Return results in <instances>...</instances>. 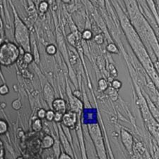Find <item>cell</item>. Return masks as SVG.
<instances>
[{
    "label": "cell",
    "instance_id": "obj_2",
    "mask_svg": "<svg viewBox=\"0 0 159 159\" xmlns=\"http://www.w3.org/2000/svg\"><path fill=\"white\" fill-rule=\"evenodd\" d=\"M15 38L16 41L24 48L26 52L30 53V40L29 34L27 27L21 21V20L16 16L15 18Z\"/></svg>",
    "mask_w": 159,
    "mask_h": 159
},
{
    "label": "cell",
    "instance_id": "obj_6",
    "mask_svg": "<svg viewBox=\"0 0 159 159\" xmlns=\"http://www.w3.org/2000/svg\"><path fill=\"white\" fill-rule=\"evenodd\" d=\"M54 141L52 137L49 135H47L43 138V141H42L41 147L43 149H48L54 145Z\"/></svg>",
    "mask_w": 159,
    "mask_h": 159
},
{
    "label": "cell",
    "instance_id": "obj_13",
    "mask_svg": "<svg viewBox=\"0 0 159 159\" xmlns=\"http://www.w3.org/2000/svg\"><path fill=\"white\" fill-rule=\"evenodd\" d=\"M12 108H13L14 110H18L21 108L22 104H21V101H20V99H15L14 101H13V102H12Z\"/></svg>",
    "mask_w": 159,
    "mask_h": 159
},
{
    "label": "cell",
    "instance_id": "obj_11",
    "mask_svg": "<svg viewBox=\"0 0 159 159\" xmlns=\"http://www.w3.org/2000/svg\"><path fill=\"white\" fill-rule=\"evenodd\" d=\"M23 60L26 63H31L33 60V56L29 52H26L23 56Z\"/></svg>",
    "mask_w": 159,
    "mask_h": 159
},
{
    "label": "cell",
    "instance_id": "obj_12",
    "mask_svg": "<svg viewBox=\"0 0 159 159\" xmlns=\"http://www.w3.org/2000/svg\"><path fill=\"white\" fill-rule=\"evenodd\" d=\"M54 115H55V112L52 110H48L46 112V119L48 121H54Z\"/></svg>",
    "mask_w": 159,
    "mask_h": 159
},
{
    "label": "cell",
    "instance_id": "obj_16",
    "mask_svg": "<svg viewBox=\"0 0 159 159\" xmlns=\"http://www.w3.org/2000/svg\"><path fill=\"white\" fill-rule=\"evenodd\" d=\"M46 112L47 111H46L44 109H40L37 112V116L39 119H45L46 117Z\"/></svg>",
    "mask_w": 159,
    "mask_h": 159
},
{
    "label": "cell",
    "instance_id": "obj_9",
    "mask_svg": "<svg viewBox=\"0 0 159 159\" xmlns=\"http://www.w3.org/2000/svg\"><path fill=\"white\" fill-rule=\"evenodd\" d=\"M46 53L50 56H53L56 53V51H57V49H56V47L54 46V45H48L46 47Z\"/></svg>",
    "mask_w": 159,
    "mask_h": 159
},
{
    "label": "cell",
    "instance_id": "obj_15",
    "mask_svg": "<svg viewBox=\"0 0 159 159\" xmlns=\"http://www.w3.org/2000/svg\"><path fill=\"white\" fill-rule=\"evenodd\" d=\"M9 93V87L7 85H2L0 88V94L1 95H6L8 93Z\"/></svg>",
    "mask_w": 159,
    "mask_h": 159
},
{
    "label": "cell",
    "instance_id": "obj_8",
    "mask_svg": "<svg viewBox=\"0 0 159 159\" xmlns=\"http://www.w3.org/2000/svg\"><path fill=\"white\" fill-rule=\"evenodd\" d=\"M8 131V124L4 120L1 119L0 121V134L1 135L4 134Z\"/></svg>",
    "mask_w": 159,
    "mask_h": 159
},
{
    "label": "cell",
    "instance_id": "obj_20",
    "mask_svg": "<svg viewBox=\"0 0 159 159\" xmlns=\"http://www.w3.org/2000/svg\"><path fill=\"white\" fill-rule=\"evenodd\" d=\"M62 117H63V114H62L55 112V115H54V121H55V122H60V121H62Z\"/></svg>",
    "mask_w": 159,
    "mask_h": 159
},
{
    "label": "cell",
    "instance_id": "obj_19",
    "mask_svg": "<svg viewBox=\"0 0 159 159\" xmlns=\"http://www.w3.org/2000/svg\"><path fill=\"white\" fill-rule=\"evenodd\" d=\"M112 85H113L114 88L116 89V90H118V89H120L122 87V82L120 81L115 80L113 81V82H112Z\"/></svg>",
    "mask_w": 159,
    "mask_h": 159
},
{
    "label": "cell",
    "instance_id": "obj_3",
    "mask_svg": "<svg viewBox=\"0 0 159 159\" xmlns=\"http://www.w3.org/2000/svg\"><path fill=\"white\" fill-rule=\"evenodd\" d=\"M76 122H77V116L75 112H69L63 114L62 124L65 127L73 129L75 127Z\"/></svg>",
    "mask_w": 159,
    "mask_h": 159
},
{
    "label": "cell",
    "instance_id": "obj_10",
    "mask_svg": "<svg viewBox=\"0 0 159 159\" xmlns=\"http://www.w3.org/2000/svg\"><path fill=\"white\" fill-rule=\"evenodd\" d=\"M48 7H49V5H48V2H46V1H41L40 5H39V10L42 13H46L48 11Z\"/></svg>",
    "mask_w": 159,
    "mask_h": 159
},
{
    "label": "cell",
    "instance_id": "obj_22",
    "mask_svg": "<svg viewBox=\"0 0 159 159\" xmlns=\"http://www.w3.org/2000/svg\"><path fill=\"white\" fill-rule=\"evenodd\" d=\"M59 158L62 159V158H71V157L67 155V154H65V153H62V154H61V155L60 156V157H59Z\"/></svg>",
    "mask_w": 159,
    "mask_h": 159
},
{
    "label": "cell",
    "instance_id": "obj_7",
    "mask_svg": "<svg viewBox=\"0 0 159 159\" xmlns=\"http://www.w3.org/2000/svg\"><path fill=\"white\" fill-rule=\"evenodd\" d=\"M31 127L34 132H40L43 129V124H42L41 119H39L38 117L34 119L31 124Z\"/></svg>",
    "mask_w": 159,
    "mask_h": 159
},
{
    "label": "cell",
    "instance_id": "obj_1",
    "mask_svg": "<svg viewBox=\"0 0 159 159\" xmlns=\"http://www.w3.org/2000/svg\"><path fill=\"white\" fill-rule=\"evenodd\" d=\"M20 51L18 46L11 42H4L0 49V63L4 66H9L18 60Z\"/></svg>",
    "mask_w": 159,
    "mask_h": 159
},
{
    "label": "cell",
    "instance_id": "obj_4",
    "mask_svg": "<svg viewBox=\"0 0 159 159\" xmlns=\"http://www.w3.org/2000/svg\"><path fill=\"white\" fill-rule=\"evenodd\" d=\"M52 106L54 112L62 114L66 113L67 104L63 99H61V98L55 99L54 100H53Z\"/></svg>",
    "mask_w": 159,
    "mask_h": 159
},
{
    "label": "cell",
    "instance_id": "obj_17",
    "mask_svg": "<svg viewBox=\"0 0 159 159\" xmlns=\"http://www.w3.org/2000/svg\"><path fill=\"white\" fill-rule=\"evenodd\" d=\"M82 38L84 40H90L92 38V33L91 31L86 30L82 34Z\"/></svg>",
    "mask_w": 159,
    "mask_h": 159
},
{
    "label": "cell",
    "instance_id": "obj_5",
    "mask_svg": "<svg viewBox=\"0 0 159 159\" xmlns=\"http://www.w3.org/2000/svg\"><path fill=\"white\" fill-rule=\"evenodd\" d=\"M122 139L123 143H124V146L126 147V149H127L129 151L132 150V142H133V139H132V135H130L128 132H127L126 131L122 130Z\"/></svg>",
    "mask_w": 159,
    "mask_h": 159
},
{
    "label": "cell",
    "instance_id": "obj_14",
    "mask_svg": "<svg viewBox=\"0 0 159 159\" xmlns=\"http://www.w3.org/2000/svg\"><path fill=\"white\" fill-rule=\"evenodd\" d=\"M107 51L110 53H118V49L117 46H115L114 43H110L107 47Z\"/></svg>",
    "mask_w": 159,
    "mask_h": 159
},
{
    "label": "cell",
    "instance_id": "obj_18",
    "mask_svg": "<svg viewBox=\"0 0 159 159\" xmlns=\"http://www.w3.org/2000/svg\"><path fill=\"white\" fill-rule=\"evenodd\" d=\"M99 88L101 90H105L107 88V82L104 79H101V80H99Z\"/></svg>",
    "mask_w": 159,
    "mask_h": 159
},
{
    "label": "cell",
    "instance_id": "obj_21",
    "mask_svg": "<svg viewBox=\"0 0 159 159\" xmlns=\"http://www.w3.org/2000/svg\"><path fill=\"white\" fill-rule=\"evenodd\" d=\"M4 154H5V151H4V145H3L2 141L0 142V158L3 159L4 158Z\"/></svg>",
    "mask_w": 159,
    "mask_h": 159
}]
</instances>
